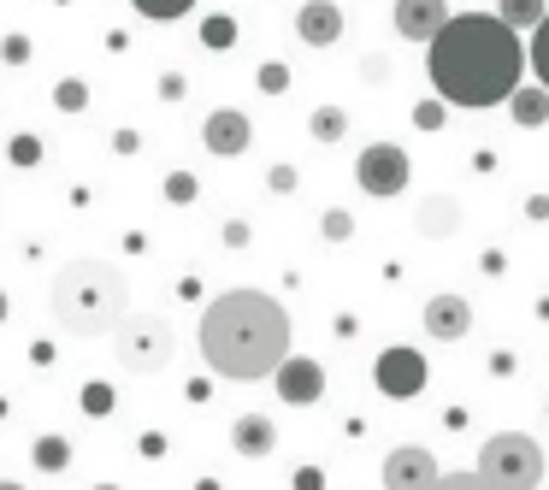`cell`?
Masks as SVG:
<instances>
[{"mask_svg": "<svg viewBox=\"0 0 549 490\" xmlns=\"http://www.w3.org/2000/svg\"><path fill=\"white\" fill-rule=\"evenodd\" d=\"M449 18H455V12H449V0H396V6H390L396 36H402V42H420V48L437 42V30H443Z\"/></svg>", "mask_w": 549, "mask_h": 490, "instance_id": "ba28073f", "label": "cell"}, {"mask_svg": "<svg viewBox=\"0 0 549 490\" xmlns=\"http://www.w3.org/2000/svg\"><path fill=\"white\" fill-rule=\"evenodd\" d=\"M420 319H426V337H431V343H461V337L473 331V302H467L461 290H437Z\"/></svg>", "mask_w": 549, "mask_h": 490, "instance_id": "30bf717a", "label": "cell"}, {"mask_svg": "<svg viewBox=\"0 0 549 490\" xmlns=\"http://www.w3.org/2000/svg\"><path fill=\"white\" fill-rule=\"evenodd\" d=\"M372 378H378V390H384L390 402H408V396L426 390V361H420L414 349H384L378 367H372Z\"/></svg>", "mask_w": 549, "mask_h": 490, "instance_id": "9c48e42d", "label": "cell"}, {"mask_svg": "<svg viewBox=\"0 0 549 490\" xmlns=\"http://www.w3.org/2000/svg\"><path fill=\"white\" fill-rule=\"evenodd\" d=\"M166 201H172V207H189V201H195V178H189V172H172V178H166Z\"/></svg>", "mask_w": 549, "mask_h": 490, "instance_id": "4316f807", "label": "cell"}, {"mask_svg": "<svg viewBox=\"0 0 549 490\" xmlns=\"http://www.w3.org/2000/svg\"><path fill=\"white\" fill-rule=\"evenodd\" d=\"M266 184L278 189V195H296V184H302V178H296V166H272V178H266Z\"/></svg>", "mask_w": 549, "mask_h": 490, "instance_id": "f546056e", "label": "cell"}, {"mask_svg": "<svg viewBox=\"0 0 549 490\" xmlns=\"http://www.w3.org/2000/svg\"><path fill=\"white\" fill-rule=\"evenodd\" d=\"M195 490H219V479H201V485H195Z\"/></svg>", "mask_w": 549, "mask_h": 490, "instance_id": "74e56055", "label": "cell"}, {"mask_svg": "<svg viewBox=\"0 0 549 490\" xmlns=\"http://www.w3.org/2000/svg\"><path fill=\"white\" fill-rule=\"evenodd\" d=\"M183 89H189V83H183L178 71H166V77H160V101H183Z\"/></svg>", "mask_w": 549, "mask_h": 490, "instance_id": "d6a6232c", "label": "cell"}, {"mask_svg": "<svg viewBox=\"0 0 549 490\" xmlns=\"http://www.w3.org/2000/svg\"><path fill=\"white\" fill-rule=\"evenodd\" d=\"M296 36H302L307 48H331V42L343 36V6H337V0H302Z\"/></svg>", "mask_w": 549, "mask_h": 490, "instance_id": "5bb4252c", "label": "cell"}, {"mask_svg": "<svg viewBox=\"0 0 549 490\" xmlns=\"http://www.w3.org/2000/svg\"><path fill=\"white\" fill-rule=\"evenodd\" d=\"M95 490H119V485H95Z\"/></svg>", "mask_w": 549, "mask_h": 490, "instance_id": "ab89813d", "label": "cell"}, {"mask_svg": "<svg viewBox=\"0 0 549 490\" xmlns=\"http://www.w3.org/2000/svg\"><path fill=\"white\" fill-rule=\"evenodd\" d=\"M201 42L231 48V42H237V24H231V18H207V24H201Z\"/></svg>", "mask_w": 549, "mask_h": 490, "instance_id": "484cf974", "label": "cell"}, {"mask_svg": "<svg viewBox=\"0 0 549 490\" xmlns=\"http://www.w3.org/2000/svg\"><path fill=\"white\" fill-rule=\"evenodd\" d=\"M496 12H502L514 30H538L549 18V0H496Z\"/></svg>", "mask_w": 549, "mask_h": 490, "instance_id": "ac0fdd59", "label": "cell"}, {"mask_svg": "<svg viewBox=\"0 0 549 490\" xmlns=\"http://www.w3.org/2000/svg\"><path fill=\"white\" fill-rule=\"evenodd\" d=\"M0 319H6V296H0Z\"/></svg>", "mask_w": 549, "mask_h": 490, "instance_id": "f35d334b", "label": "cell"}, {"mask_svg": "<svg viewBox=\"0 0 549 490\" xmlns=\"http://www.w3.org/2000/svg\"><path fill=\"white\" fill-rule=\"evenodd\" d=\"M437 479H443V473H437V455L420 449V443L384 455V490H431Z\"/></svg>", "mask_w": 549, "mask_h": 490, "instance_id": "8fae6325", "label": "cell"}, {"mask_svg": "<svg viewBox=\"0 0 549 490\" xmlns=\"http://www.w3.org/2000/svg\"><path fill=\"white\" fill-rule=\"evenodd\" d=\"M431 490H502V485H490L485 473L473 467V473H443V479H437Z\"/></svg>", "mask_w": 549, "mask_h": 490, "instance_id": "cb8c5ba5", "label": "cell"}, {"mask_svg": "<svg viewBox=\"0 0 549 490\" xmlns=\"http://www.w3.org/2000/svg\"><path fill=\"white\" fill-rule=\"evenodd\" d=\"M113 355H119L124 372L154 378V372H166L178 361V331H172L160 313H130L119 331H113Z\"/></svg>", "mask_w": 549, "mask_h": 490, "instance_id": "277c9868", "label": "cell"}, {"mask_svg": "<svg viewBox=\"0 0 549 490\" xmlns=\"http://www.w3.org/2000/svg\"><path fill=\"white\" fill-rule=\"evenodd\" d=\"M408 178H414V160L396 148V142H372L361 160H355V184L366 189V195H402L408 189Z\"/></svg>", "mask_w": 549, "mask_h": 490, "instance_id": "8992f818", "label": "cell"}, {"mask_svg": "<svg viewBox=\"0 0 549 490\" xmlns=\"http://www.w3.org/2000/svg\"><path fill=\"white\" fill-rule=\"evenodd\" d=\"M130 6H136L148 24H178V18L189 12V6H195V0H130Z\"/></svg>", "mask_w": 549, "mask_h": 490, "instance_id": "ffe728a7", "label": "cell"}, {"mask_svg": "<svg viewBox=\"0 0 549 490\" xmlns=\"http://www.w3.org/2000/svg\"><path fill=\"white\" fill-rule=\"evenodd\" d=\"M231 449H237L243 461H266V455L278 449V420H272V414H237Z\"/></svg>", "mask_w": 549, "mask_h": 490, "instance_id": "9a60e30c", "label": "cell"}, {"mask_svg": "<svg viewBox=\"0 0 549 490\" xmlns=\"http://www.w3.org/2000/svg\"><path fill=\"white\" fill-rule=\"evenodd\" d=\"M526 219H549V195H532L526 201Z\"/></svg>", "mask_w": 549, "mask_h": 490, "instance_id": "d590c367", "label": "cell"}, {"mask_svg": "<svg viewBox=\"0 0 549 490\" xmlns=\"http://www.w3.org/2000/svg\"><path fill=\"white\" fill-rule=\"evenodd\" d=\"M319 237L331 248H343L355 237V219H349V207H325V219H319Z\"/></svg>", "mask_w": 549, "mask_h": 490, "instance_id": "d6986e66", "label": "cell"}, {"mask_svg": "<svg viewBox=\"0 0 549 490\" xmlns=\"http://www.w3.org/2000/svg\"><path fill=\"white\" fill-rule=\"evenodd\" d=\"M443 113H449V101H420V113H414V119H420V130H437Z\"/></svg>", "mask_w": 549, "mask_h": 490, "instance_id": "f1b7e54d", "label": "cell"}, {"mask_svg": "<svg viewBox=\"0 0 549 490\" xmlns=\"http://www.w3.org/2000/svg\"><path fill=\"white\" fill-rule=\"evenodd\" d=\"M6 160H12L18 172L42 166V136H30V130H24V136H12V142H6Z\"/></svg>", "mask_w": 549, "mask_h": 490, "instance_id": "44dd1931", "label": "cell"}, {"mask_svg": "<svg viewBox=\"0 0 549 490\" xmlns=\"http://www.w3.org/2000/svg\"><path fill=\"white\" fill-rule=\"evenodd\" d=\"M479 473L502 490H538L544 485V449L526 431H496L479 449Z\"/></svg>", "mask_w": 549, "mask_h": 490, "instance_id": "5b68a950", "label": "cell"}, {"mask_svg": "<svg viewBox=\"0 0 549 490\" xmlns=\"http://www.w3.org/2000/svg\"><path fill=\"white\" fill-rule=\"evenodd\" d=\"M526 65H532V48H520V30L502 12H455L426 48L431 89L461 113L514 101Z\"/></svg>", "mask_w": 549, "mask_h": 490, "instance_id": "6da1fadb", "label": "cell"}, {"mask_svg": "<svg viewBox=\"0 0 549 490\" xmlns=\"http://www.w3.org/2000/svg\"><path fill=\"white\" fill-rule=\"evenodd\" d=\"M65 461H71V443H65V437H42V443H36V467H42V473H60Z\"/></svg>", "mask_w": 549, "mask_h": 490, "instance_id": "603a6c76", "label": "cell"}, {"mask_svg": "<svg viewBox=\"0 0 549 490\" xmlns=\"http://www.w3.org/2000/svg\"><path fill=\"white\" fill-rule=\"evenodd\" d=\"M307 136L313 142H343L349 136V107H313L307 113Z\"/></svg>", "mask_w": 549, "mask_h": 490, "instance_id": "e0dca14e", "label": "cell"}, {"mask_svg": "<svg viewBox=\"0 0 549 490\" xmlns=\"http://www.w3.org/2000/svg\"><path fill=\"white\" fill-rule=\"evenodd\" d=\"M508 113H514V124L520 130H538V124H549V83H538V89H514V101H508Z\"/></svg>", "mask_w": 549, "mask_h": 490, "instance_id": "2e32d148", "label": "cell"}, {"mask_svg": "<svg viewBox=\"0 0 549 490\" xmlns=\"http://www.w3.org/2000/svg\"><path fill=\"white\" fill-rule=\"evenodd\" d=\"M272 378H278V402H284V408H313V402L325 396V367H319V361H307V355H302V361L290 355Z\"/></svg>", "mask_w": 549, "mask_h": 490, "instance_id": "7c38bea8", "label": "cell"}, {"mask_svg": "<svg viewBox=\"0 0 549 490\" xmlns=\"http://www.w3.org/2000/svg\"><path fill=\"white\" fill-rule=\"evenodd\" d=\"M532 71H538V83H549V18L532 30Z\"/></svg>", "mask_w": 549, "mask_h": 490, "instance_id": "d4e9b609", "label": "cell"}, {"mask_svg": "<svg viewBox=\"0 0 549 490\" xmlns=\"http://www.w3.org/2000/svg\"><path fill=\"white\" fill-rule=\"evenodd\" d=\"M0 490H30V485H18V479H0Z\"/></svg>", "mask_w": 549, "mask_h": 490, "instance_id": "8d00e7d4", "label": "cell"}, {"mask_svg": "<svg viewBox=\"0 0 549 490\" xmlns=\"http://www.w3.org/2000/svg\"><path fill=\"white\" fill-rule=\"evenodd\" d=\"M48 307L71 337H113L130 319V278L113 260H65L48 284Z\"/></svg>", "mask_w": 549, "mask_h": 490, "instance_id": "3957f363", "label": "cell"}, {"mask_svg": "<svg viewBox=\"0 0 549 490\" xmlns=\"http://www.w3.org/2000/svg\"><path fill=\"white\" fill-rule=\"evenodd\" d=\"M113 148H119V154H136V148H142V136H136V130H119V136H113Z\"/></svg>", "mask_w": 549, "mask_h": 490, "instance_id": "e575fe53", "label": "cell"}, {"mask_svg": "<svg viewBox=\"0 0 549 490\" xmlns=\"http://www.w3.org/2000/svg\"><path fill=\"white\" fill-rule=\"evenodd\" d=\"M225 243H231V248H248V225H243V219H231V225H225Z\"/></svg>", "mask_w": 549, "mask_h": 490, "instance_id": "836d02e7", "label": "cell"}, {"mask_svg": "<svg viewBox=\"0 0 549 490\" xmlns=\"http://www.w3.org/2000/svg\"><path fill=\"white\" fill-rule=\"evenodd\" d=\"M248 142H254V119H248L243 107H219V113H207V124H201V148L213 160H243Z\"/></svg>", "mask_w": 549, "mask_h": 490, "instance_id": "52a82bcc", "label": "cell"}, {"mask_svg": "<svg viewBox=\"0 0 549 490\" xmlns=\"http://www.w3.org/2000/svg\"><path fill=\"white\" fill-rule=\"evenodd\" d=\"M467 225V201H455V195H426L420 207H414V231L431 237V243H443V237H455Z\"/></svg>", "mask_w": 549, "mask_h": 490, "instance_id": "4fadbf2b", "label": "cell"}, {"mask_svg": "<svg viewBox=\"0 0 549 490\" xmlns=\"http://www.w3.org/2000/svg\"><path fill=\"white\" fill-rule=\"evenodd\" d=\"M0 60L6 65H30V36H6V42H0Z\"/></svg>", "mask_w": 549, "mask_h": 490, "instance_id": "83f0119b", "label": "cell"}, {"mask_svg": "<svg viewBox=\"0 0 549 490\" xmlns=\"http://www.w3.org/2000/svg\"><path fill=\"white\" fill-rule=\"evenodd\" d=\"M195 349L219 378H237V384L272 378L290 361V313L266 290H225L201 313Z\"/></svg>", "mask_w": 549, "mask_h": 490, "instance_id": "7a4b0ae2", "label": "cell"}, {"mask_svg": "<svg viewBox=\"0 0 549 490\" xmlns=\"http://www.w3.org/2000/svg\"><path fill=\"white\" fill-rule=\"evenodd\" d=\"M54 107H60V113H83V107H89V83H83V77H60V83H54Z\"/></svg>", "mask_w": 549, "mask_h": 490, "instance_id": "7402d4cb", "label": "cell"}, {"mask_svg": "<svg viewBox=\"0 0 549 490\" xmlns=\"http://www.w3.org/2000/svg\"><path fill=\"white\" fill-rule=\"evenodd\" d=\"M284 83H290V71H284V65H260V89H266V95H278Z\"/></svg>", "mask_w": 549, "mask_h": 490, "instance_id": "4dcf8cb0", "label": "cell"}, {"mask_svg": "<svg viewBox=\"0 0 549 490\" xmlns=\"http://www.w3.org/2000/svg\"><path fill=\"white\" fill-rule=\"evenodd\" d=\"M296 490H325V473L319 467H296V479H290Z\"/></svg>", "mask_w": 549, "mask_h": 490, "instance_id": "1f68e13d", "label": "cell"}]
</instances>
